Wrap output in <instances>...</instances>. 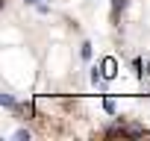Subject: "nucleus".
I'll use <instances>...</instances> for the list:
<instances>
[{
    "instance_id": "nucleus-1",
    "label": "nucleus",
    "mask_w": 150,
    "mask_h": 141,
    "mask_svg": "<svg viewBox=\"0 0 150 141\" xmlns=\"http://www.w3.org/2000/svg\"><path fill=\"white\" fill-rule=\"evenodd\" d=\"M124 135L127 138H141V135H147V129L138 126V123H124Z\"/></svg>"
},
{
    "instance_id": "nucleus-2",
    "label": "nucleus",
    "mask_w": 150,
    "mask_h": 141,
    "mask_svg": "<svg viewBox=\"0 0 150 141\" xmlns=\"http://www.w3.org/2000/svg\"><path fill=\"white\" fill-rule=\"evenodd\" d=\"M100 68H103L106 80H115V77H118V70H115L118 65H115V59H112V56H109V59H103V65H100Z\"/></svg>"
},
{
    "instance_id": "nucleus-3",
    "label": "nucleus",
    "mask_w": 150,
    "mask_h": 141,
    "mask_svg": "<svg viewBox=\"0 0 150 141\" xmlns=\"http://www.w3.org/2000/svg\"><path fill=\"white\" fill-rule=\"evenodd\" d=\"M0 103H3L6 109H12V112H21V106H18V100H15L12 94H3V97H0Z\"/></svg>"
},
{
    "instance_id": "nucleus-4",
    "label": "nucleus",
    "mask_w": 150,
    "mask_h": 141,
    "mask_svg": "<svg viewBox=\"0 0 150 141\" xmlns=\"http://www.w3.org/2000/svg\"><path fill=\"white\" fill-rule=\"evenodd\" d=\"M80 56H83V59H91V44H88V41L80 47Z\"/></svg>"
},
{
    "instance_id": "nucleus-5",
    "label": "nucleus",
    "mask_w": 150,
    "mask_h": 141,
    "mask_svg": "<svg viewBox=\"0 0 150 141\" xmlns=\"http://www.w3.org/2000/svg\"><path fill=\"white\" fill-rule=\"evenodd\" d=\"M15 138H18V141H30V132H27V129H18Z\"/></svg>"
},
{
    "instance_id": "nucleus-6",
    "label": "nucleus",
    "mask_w": 150,
    "mask_h": 141,
    "mask_svg": "<svg viewBox=\"0 0 150 141\" xmlns=\"http://www.w3.org/2000/svg\"><path fill=\"white\" fill-rule=\"evenodd\" d=\"M132 70H135V77H141V74H144V70H141V59H135V62H132Z\"/></svg>"
},
{
    "instance_id": "nucleus-7",
    "label": "nucleus",
    "mask_w": 150,
    "mask_h": 141,
    "mask_svg": "<svg viewBox=\"0 0 150 141\" xmlns=\"http://www.w3.org/2000/svg\"><path fill=\"white\" fill-rule=\"evenodd\" d=\"M103 109H106L109 115H115V103H112V100H103Z\"/></svg>"
},
{
    "instance_id": "nucleus-8",
    "label": "nucleus",
    "mask_w": 150,
    "mask_h": 141,
    "mask_svg": "<svg viewBox=\"0 0 150 141\" xmlns=\"http://www.w3.org/2000/svg\"><path fill=\"white\" fill-rule=\"evenodd\" d=\"M124 6H127V0H112V9H115V12H118V9H124Z\"/></svg>"
},
{
    "instance_id": "nucleus-9",
    "label": "nucleus",
    "mask_w": 150,
    "mask_h": 141,
    "mask_svg": "<svg viewBox=\"0 0 150 141\" xmlns=\"http://www.w3.org/2000/svg\"><path fill=\"white\" fill-rule=\"evenodd\" d=\"M24 3H30V6H41V0H24Z\"/></svg>"
},
{
    "instance_id": "nucleus-10",
    "label": "nucleus",
    "mask_w": 150,
    "mask_h": 141,
    "mask_svg": "<svg viewBox=\"0 0 150 141\" xmlns=\"http://www.w3.org/2000/svg\"><path fill=\"white\" fill-rule=\"evenodd\" d=\"M144 94H147V97H150V85H147V88H144Z\"/></svg>"
},
{
    "instance_id": "nucleus-11",
    "label": "nucleus",
    "mask_w": 150,
    "mask_h": 141,
    "mask_svg": "<svg viewBox=\"0 0 150 141\" xmlns=\"http://www.w3.org/2000/svg\"><path fill=\"white\" fill-rule=\"evenodd\" d=\"M147 74H150V65H147Z\"/></svg>"
}]
</instances>
